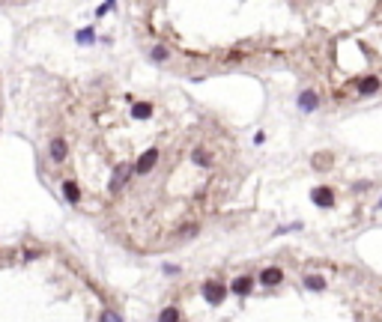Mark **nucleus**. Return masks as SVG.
Here are the masks:
<instances>
[{
    "instance_id": "9d476101",
    "label": "nucleus",
    "mask_w": 382,
    "mask_h": 322,
    "mask_svg": "<svg viewBox=\"0 0 382 322\" xmlns=\"http://www.w3.org/2000/svg\"><path fill=\"white\" fill-rule=\"evenodd\" d=\"M150 114H153L150 104H135V108H132V117H135V119H146Z\"/></svg>"
},
{
    "instance_id": "f03ea898",
    "label": "nucleus",
    "mask_w": 382,
    "mask_h": 322,
    "mask_svg": "<svg viewBox=\"0 0 382 322\" xmlns=\"http://www.w3.org/2000/svg\"><path fill=\"white\" fill-rule=\"evenodd\" d=\"M311 200L316 206H323V209H329V206H334V194H331V188H313Z\"/></svg>"
},
{
    "instance_id": "f257e3e1",
    "label": "nucleus",
    "mask_w": 382,
    "mask_h": 322,
    "mask_svg": "<svg viewBox=\"0 0 382 322\" xmlns=\"http://www.w3.org/2000/svg\"><path fill=\"white\" fill-rule=\"evenodd\" d=\"M227 295V289L221 287V284H215V281H206L203 284V298H206L209 305H221Z\"/></svg>"
},
{
    "instance_id": "7ed1b4c3",
    "label": "nucleus",
    "mask_w": 382,
    "mask_h": 322,
    "mask_svg": "<svg viewBox=\"0 0 382 322\" xmlns=\"http://www.w3.org/2000/svg\"><path fill=\"white\" fill-rule=\"evenodd\" d=\"M316 104H320V99H316V93H313V90H302V93H299V108H302L305 114L316 111Z\"/></svg>"
},
{
    "instance_id": "4468645a",
    "label": "nucleus",
    "mask_w": 382,
    "mask_h": 322,
    "mask_svg": "<svg viewBox=\"0 0 382 322\" xmlns=\"http://www.w3.org/2000/svg\"><path fill=\"white\" fill-rule=\"evenodd\" d=\"M153 60H167V48H164V45H156V48H153Z\"/></svg>"
},
{
    "instance_id": "9b49d317",
    "label": "nucleus",
    "mask_w": 382,
    "mask_h": 322,
    "mask_svg": "<svg viewBox=\"0 0 382 322\" xmlns=\"http://www.w3.org/2000/svg\"><path fill=\"white\" fill-rule=\"evenodd\" d=\"M158 322H179V310H176V307H167V310H161Z\"/></svg>"
},
{
    "instance_id": "f8f14e48",
    "label": "nucleus",
    "mask_w": 382,
    "mask_h": 322,
    "mask_svg": "<svg viewBox=\"0 0 382 322\" xmlns=\"http://www.w3.org/2000/svg\"><path fill=\"white\" fill-rule=\"evenodd\" d=\"M358 87H362V93H376V90H379V81H376V78H365Z\"/></svg>"
},
{
    "instance_id": "1a4fd4ad",
    "label": "nucleus",
    "mask_w": 382,
    "mask_h": 322,
    "mask_svg": "<svg viewBox=\"0 0 382 322\" xmlns=\"http://www.w3.org/2000/svg\"><path fill=\"white\" fill-rule=\"evenodd\" d=\"M63 194H66V200H72V203H78V200H81V191H78V185H75V182H63Z\"/></svg>"
},
{
    "instance_id": "423d86ee",
    "label": "nucleus",
    "mask_w": 382,
    "mask_h": 322,
    "mask_svg": "<svg viewBox=\"0 0 382 322\" xmlns=\"http://www.w3.org/2000/svg\"><path fill=\"white\" fill-rule=\"evenodd\" d=\"M251 287H254V281H251V277H248V274H242V277H236V281H233V292H236V295H248V292H251Z\"/></svg>"
},
{
    "instance_id": "39448f33",
    "label": "nucleus",
    "mask_w": 382,
    "mask_h": 322,
    "mask_svg": "<svg viewBox=\"0 0 382 322\" xmlns=\"http://www.w3.org/2000/svg\"><path fill=\"white\" fill-rule=\"evenodd\" d=\"M156 161H158V155L156 153H146V155H140L138 158V176H146V173H150V170L156 167Z\"/></svg>"
},
{
    "instance_id": "dca6fc26",
    "label": "nucleus",
    "mask_w": 382,
    "mask_h": 322,
    "mask_svg": "<svg viewBox=\"0 0 382 322\" xmlns=\"http://www.w3.org/2000/svg\"><path fill=\"white\" fill-rule=\"evenodd\" d=\"M331 155H316V161H313V167H329L331 161H329Z\"/></svg>"
},
{
    "instance_id": "ddd939ff",
    "label": "nucleus",
    "mask_w": 382,
    "mask_h": 322,
    "mask_svg": "<svg viewBox=\"0 0 382 322\" xmlns=\"http://www.w3.org/2000/svg\"><path fill=\"white\" fill-rule=\"evenodd\" d=\"M102 322H122V316L117 313V310H104V313H102Z\"/></svg>"
},
{
    "instance_id": "20e7f679",
    "label": "nucleus",
    "mask_w": 382,
    "mask_h": 322,
    "mask_svg": "<svg viewBox=\"0 0 382 322\" xmlns=\"http://www.w3.org/2000/svg\"><path fill=\"white\" fill-rule=\"evenodd\" d=\"M66 155H69L66 140H63V137H54V140H51V158L60 164V161H66Z\"/></svg>"
},
{
    "instance_id": "f3484780",
    "label": "nucleus",
    "mask_w": 382,
    "mask_h": 322,
    "mask_svg": "<svg viewBox=\"0 0 382 322\" xmlns=\"http://www.w3.org/2000/svg\"><path fill=\"white\" fill-rule=\"evenodd\" d=\"M379 206H382V203H379Z\"/></svg>"
},
{
    "instance_id": "6e6552de",
    "label": "nucleus",
    "mask_w": 382,
    "mask_h": 322,
    "mask_svg": "<svg viewBox=\"0 0 382 322\" xmlns=\"http://www.w3.org/2000/svg\"><path fill=\"white\" fill-rule=\"evenodd\" d=\"M305 287L313 289V292H323V289H326V281H323L320 274H308V277H305Z\"/></svg>"
},
{
    "instance_id": "2eb2a0df",
    "label": "nucleus",
    "mask_w": 382,
    "mask_h": 322,
    "mask_svg": "<svg viewBox=\"0 0 382 322\" xmlns=\"http://www.w3.org/2000/svg\"><path fill=\"white\" fill-rule=\"evenodd\" d=\"M78 42H81V45H87V42H93V30H81V33H78Z\"/></svg>"
},
{
    "instance_id": "0eeeda50",
    "label": "nucleus",
    "mask_w": 382,
    "mask_h": 322,
    "mask_svg": "<svg viewBox=\"0 0 382 322\" xmlns=\"http://www.w3.org/2000/svg\"><path fill=\"white\" fill-rule=\"evenodd\" d=\"M281 277H284V271H281V269H266L260 274V281L266 284V287H275V284H281Z\"/></svg>"
}]
</instances>
